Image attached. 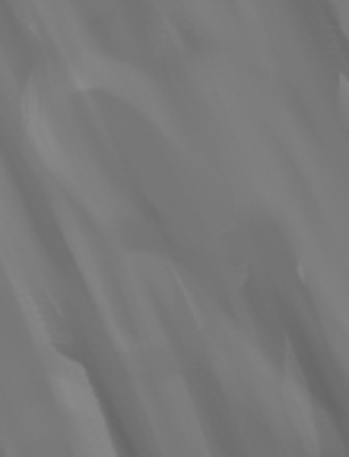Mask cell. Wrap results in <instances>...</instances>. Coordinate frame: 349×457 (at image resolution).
Listing matches in <instances>:
<instances>
[{
  "label": "cell",
  "mask_w": 349,
  "mask_h": 457,
  "mask_svg": "<svg viewBox=\"0 0 349 457\" xmlns=\"http://www.w3.org/2000/svg\"><path fill=\"white\" fill-rule=\"evenodd\" d=\"M36 312H38V321H42L45 334H48V340L54 343V346H61V350H71L73 334L67 330V321L61 318V312L54 308V302L36 299Z\"/></svg>",
  "instance_id": "cell-1"
}]
</instances>
